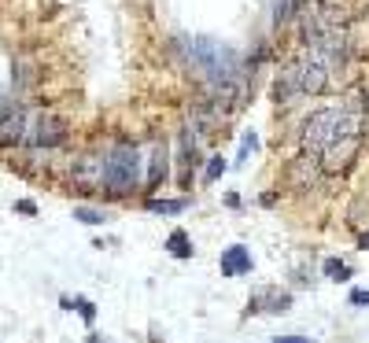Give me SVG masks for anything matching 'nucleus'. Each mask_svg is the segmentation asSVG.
I'll use <instances>...</instances> for the list:
<instances>
[{
    "instance_id": "obj_1",
    "label": "nucleus",
    "mask_w": 369,
    "mask_h": 343,
    "mask_svg": "<svg viewBox=\"0 0 369 343\" xmlns=\"http://www.w3.org/2000/svg\"><path fill=\"white\" fill-rule=\"evenodd\" d=\"M362 126H366V96L362 92H347V100L340 108H318L303 118V129H299L303 152L321 155L333 140L347 133H362Z\"/></svg>"
},
{
    "instance_id": "obj_2",
    "label": "nucleus",
    "mask_w": 369,
    "mask_h": 343,
    "mask_svg": "<svg viewBox=\"0 0 369 343\" xmlns=\"http://www.w3.org/2000/svg\"><path fill=\"white\" fill-rule=\"evenodd\" d=\"M140 148L133 140H115L103 152V174H108V196L126 200L140 189Z\"/></svg>"
},
{
    "instance_id": "obj_3",
    "label": "nucleus",
    "mask_w": 369,
    "mask_h": 343,
    "mask_svg": "<svg viewBox=\"0 0 369 343\" xmlns=\"http://www.w3.org/2000/svg\"><path fill=\"white\" fill-rule=\"evenodd\" d=\"M63 140H67V122H63V118H56L52 111L30 115L22 144H30V148H56V144H63Z\"/></svg>"
},
{
    "instance_id": "obj_4",
    "label": "nucleus",
    "mask_w": 369,
    "mask_h": 343,
    "mask_svg": "<svg viewBox=\"0 0 369 343\" xmlns=\"http://www.w3.org/2000/svg\"><path fill=\"white\" fill-rule=\"evenodd\" d=\"M71 184L78 192H108V174H103V155L89 152L71 166Z\"/></svg>"
},
{
    "instance_id": "obj_5",
    "label": "nucleus",
    "mask_w": 369,
    "mask_h": 343,
    "mask_svg": "<svg viewBox=\"0 0 369 343\" xmlns=\"http://www.w3.org/2000/svg\"><path fill=\"white\" fill-rule=\"evenodd\" d=\"M359 148H362V133H347V137L333 140V144H328V148L318 155L321 170H325V174H347V170L354 166V155H359Z\"/></svg>"
},
{
    "instance_id": "obj_6",
    "label": "nucleus",
    "mask_w": 369,
    "mask_h": 343,
    "mask_svg": "<svg viewBox=\"0 0 369 343\" xmlns=\"http://www.w3.org/2000/svg\"><path fill=\"white\" fill-rule=\"evenodd\" d=\"M203 163V137L200 133H192V126H184L181 129V144H178V184L181 189H189L192 184V174H196V166Z\"/></svg>"
},
{
    "instance_id": "obj_7",
    "label": "nucleus",
    "mask_w": 369,
    "mask_h": 343,
    "mask_svg": "<svg viewBox=\"0 0 369 343\" xmlns=\"http://www.w3.org/2000/svg\"><path fill=\"white\" fill-rule=\"evenodd\" d=\"M292 71L299 78V89H303V96H318V92L328 89V82H333V74H328V67L321 59H314L310 52H303V56L292 63Z\"/></svg>"
},
{
    "instance_id": "obj_8",
    "label": "nucleus",
    "mask_w": 369,
    "mask_h": 343,
    "mask_svg": "<svg viewBox=\"0 0 369 343\" xmlns=\"http://www.w3.org/2000/svg\"><path fill=\"white\" fill-rule=\"evenodd\" d=\"M222 122H226V115L218 111V103L215 100H196L192 108H189V126L196 129L200 137H215L218 129H222Z\"/></svg>"
},
{
    "instance_id": "obj_9",
    "label": "nucleus",
    "mask_w": 369,
    "mask_h": 343,
    "mask_svg": "<svg viewBox=\"0 0 369 343\" xmlns=\"http://www.w3.org/2000/svg\"><path fill=\"white\" fill-rule=\"evenodd\" d=\"M292 307V292H281V288H255L252 299H247V314H284Z\"/></svg>"
},
{
    "instance_id": "obj_10",
    "label": "nucleus",
    "mask_w": 369,
    "mask_h": 343,
    "mask_svg": "<svg viewBox=\"0 0 369 343\" xmlns=\"http://www.w3.org/2000/svg\"><path fill=\"white\" fill-rule=\"evenodd\" d=\"M166 177H170V148H166V140H152V148H148V177H144L148 189L144 192H159L166 184Z\"/></svg>"
},
{
    "instance_id": "obj_11",
    "label": "nucleus",
    "mask_w": 369,
    "mask_h": 343,
    "mask_svg": "<svg viewBox=\"0 0 369 343\" xmlns=\"http://www.w3.org/2000/svg\"><path fill=\"white\" fill-rule=\"evenodd\" d=\"M318 170H321V159L318 152H299L292 163H288V184L292 189H310L318 181Z\"/></svg>"
},
{
    "instance_id": "obj_12",
    "label": "nucleus",
    "mask_w": 369,
    "mask_h": 343,
    "mask_svg": "<svg viewBox=\"0 0 369 343\" xmlns=\"http://www.w3.org/2000/svg\"><path fill=\"white\" fill-rule=\"evenodd\" d=\"M218 266H222V277H244V273H252L255 258H252V251H247L244 244H233V247L222 251Z\"/></svg>"
},
{
    "instance_id": "obj_13",
    "label": "nucleus",
    "mask_w": 369,
    "mask_h": 343,
    "mask_svg": "<svg viewBox=\"0 0 369 343\" xmlns=\"http://www.w3.org/2000/svg\"><path fill=\"white\" fill-rule=\"evenodd\" d=\"M26 122H30V115H26L22 108L8 111L4 118H0V144H4V148H11V144H22V137H26Z\"/></svg>"
},
{
    "instance_id": "obj_14",
    "label": "nucleus",
    "mask_w": 369,
    "mask_h": 343,
    "mask_svg": "<svg viewBox=\"0 0 369 343\" xmlns=\"http://www.w3.org/2000/svg\"><path fill=\"white\" fill-rule=\"evenodd\" d=\"M273 100L277 103H296V100H303V89H299V78H296V71H292V63L277 74V82H273Z\"/></svg>"
},
{
    "instance_id": "obj_15",
    "label": "nucleus",
    "mask_w": 369,
    "mask_h": 343,
    "mask_svg": "<svg viewBox=\"0 0 369 343\" xmlns=\"http://www.w3.org/2000/svg\"><path fill=\"white\" fill-rule=\"evenodd\" d=\"M166 251L174 255V258H181V262H184V258H192V255H196V247H192V236L184 233V229H174V233L166 236Z\"/></svg>"
},
{
    "instance_id": "obj_16",
    "label": "nucleus",
    "mask_w": 369,
    "mask_h": 343,
    "mask_svg": "<svg viewBox=\"0 0 369 343\" xmlns=\"http://www.w3.org/2000/svg\"><path fill=\"white\" fill-rule=\"evenodd\" d=\"M59 307H63V310H78L85 325L96 321V307H92V299H85V295H74V299H71V295H63V299H59Z\"/></svg>"
},
{
    "instance_id": "obj_17",
    "label": "nucleus",
    "mask_w": 369,
    "mask_h": 343,
    "mask_svg": "<svg viewBox=\"0 0 369 343\" xmlns=\"http://www.w3.org/2000/svg\"><path fill=\"white\" fill-rule=\"evenodd\" d=\"M144 207L152 210V214H181V210H189V200H144Z\"/></svg>"
},
{
    "instance_id": "obj_18",
    "label": "nucleus",
    "mask_w": 369,
    "mask_h": 343,
    "mask_svg": "<svg viewBox=\"0 0 369 343\" xmlns=\"http://www.w3.org/2000/svg\"><path fill=\"white\" fill-rule=\"evenodd\" d=\"M321 273L328 277V281H351V266H347L344 258H325Z\"/></svg>"
},
{
    "instance_id": "obj_19",
    "label": "nucleus",
    "mask_w": 369,
    "mask_h": 343,
    "mask_svg": "<svg viewBox=\"0 0 369 343\" xmlns=\"http://www.w3.org/2000/svg\"><path fill=\"white\" fill-rule=\"evenodd\" d=\"M74 218L85 221V226H103L111 214H108V210H100V207H74Z\"/></svg>"
},
{
    "instance_id": "obj_20",
    "label": "nucleus",
    "mask_w": 369,
    "mask_h": 343,
    "mask_svg": "<svg viewBox=\"0 0 369 343\" xmlns=\"http://www.w3.org/2000/svg\"><path fill=\"white\" fill-rule=\"evenodd\" d=\"M222 174H226V159H222V155H210L207 170H203V184H215Z\"/></svg>"
},
{
    "instance_id": "obj_21",
    "label": "nucleus",
    "mask_w": 369,
    "mask_h": 343,
    "mask_svg": "<svg viewBox=\"0 0 369 343\" xmlns=\"http://www.w3.org/2000/svg\"><path fill=\"white\" fill-rule=\"evenodd\" d=\"M259 148V137L255 133H244V140H240V155H236V166H244L247 159H252V152Z\"/></svg>"
},
{
    "instance_id": "obj_22",
    "label": "nucleus",
    "mask_w": 369,
    "mask_h": 343,
    "mask_svg": "<svg viewBox=\"0 0 369 343\" xmlns=\"http://www.w3.org/2000/svg\"><path fill=\"white\" fill-rule=\"evenodd\" d=\"M351 302H354V307H369V288H354Z\"/></svg>"
},
{
    "instance_id": "obj_23",
    "label": "nucleus",
    "mask_w": 369,
    "mask_h": 343,
    "mask_svg": "<svg viewBox=\"0 0 369 343\" xmlns=\"http://www.w3.org/2000/svg\"><path fill=\"white\" fill-rule=\"evenodd\" d=\"M15 210H19V214H37V203H34V200H19Z\"/></svg>"
},
{
    "instance_id": "obj_24",
    "label": "nucleus",
    "mask_w": 369,
    "mask_h": 343,
    "mask_svg": "<svg viewBox=\"0 0 369 343\" xmlns=\"http://www.w3.org/2000/svg\"><path fill=\"white\" fill-rule=\"evenodd\" d=\"M273 343H314L310 336H277Z\"/></svg>"
},
{
    "instance_id": "obj_25",
    "label": "nucleus",
    "mask_w": 369,
    "mask_h": 343,
    "mask_svg": "<svg viewBox=\"0 0 369 343\" xmlns=\"http://www.w3.org/2000/svg\"><path fill=\"white\" fill-rule=\"evenodd\" d=\"M359 244H362V247H366V251H369V229H366V233L359 236Z\"/></svg>"
}]
</instances>
